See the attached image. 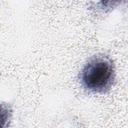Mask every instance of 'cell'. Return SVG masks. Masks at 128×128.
<instances>
[{"label":"cell","instance_id":"6da1fadb","mask_svg":"<svg viewBox=\"0 0 128 128\" xmlns=\"http://www.w3.org/2000/svg\"><path fill=\"white\" fill-rule=\"evenodd\" d=\"M115 78L113 61L104 54L90 58L78 74V80L82 87L92 94L107 93L114 84Z\"/></svg>","mask_w":128,"mask_h":128}]
</instances>
